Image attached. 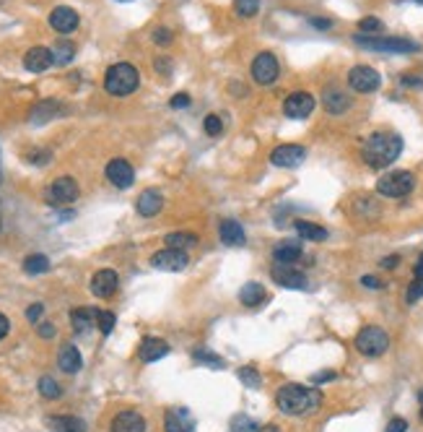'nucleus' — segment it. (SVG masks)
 Masks as SVG:
<instances>
[{"label": "nucleus", "mask_w": 423, "mask_h": 432, "mask_svg": "<svg viewBox=\"0 0 423 432\" xmlns=\"http://www.w3.org/2000/svg\"><path fill=\"white\" fill-rule=\"evenodd\" d=\"M403 154V139L392 130H377L366 139L361 148V159L372 170H384V167L395 165V159Z\"/></svg>", "instance_id": "nucleus-1"}, {"label": "nucleus", "mask_w": 423, "mask_h": 432, "mask_svg": "<svg viewBox=\"0 0 423 432\" xmlns=\"http://www.w3.org/2000/svg\"><path fill=\"white\" fill-rule=\"evenodd\" d=\"M275 404L283 414L291 417H306L317 412L322 404V393L312 386H299V383H288L275 393Z\"/></svg>", "instance_id": "nucleus-2"}, {"label": "nucleus", "mask_w": 423, "mask_h": 432, "mask_svg": "<svg viewBox=\"0 0 423 432\" xmlns=\"http://www.w3.org/2000/svg\"><path fill=\"white\" fill-rule=\"evenodd\" d=\"M141 84V73H138L136 65L130 63H117L112 65L107 73H104V89L110 91L112 96H127L133 94Z\"/></svg>", "instance_id": "nucleus-3"}, {"label": "nucleus", "mask_w": 423, "mask_h": 432, "mask_svg": "<svg viewBox=\"0 0 423 432\" xmlns=\"http://www.w3.org/2000/svg\"><path fill=\"white\" fill-rule=\"evenodd\" d=\"M353 42L358 47H366L372 52H395V55H408V52H418L421 44L408 39V37H366V34H356Z\"/></svg>", "instance_id": "nucleus-4"}, {"label": "nucleus", "mask_w": 423, "mask_h": 432, "mask_svg": "<svg viewBox=\"0 0 423 432\" xmlns=\"http://www.w3.org/2000/svg\"><path fill=\"white\" fill-rule=\"evenodd\" d=\"M415 177L408 170H395V172L382 174L377 180V193L384 198H405L408 193H413Z\"/></svg>", "instance_id": "nucleus-5"}, {"label": "nucleus", "mask_w": 423, "mask_h": 432, "mask_svg": "<svg viewBox=\"0 0 423 432\" xmlns=\"http://www.w3.org/2000/svg\"><path fill=\"white\" fill-rule=\"evenodd\" d=\"M356 349L364 357H382L389 349L387 331L379 329V326H366V329H361L358 336H356Z\"/></svg>", "instance_id": "nucleus-6"}, {"label": "nucleus", "mask_w": 423, "mask_h": 432, "mask_svg": "<svg viewBox=\"0 0 423 432\" xmlns=\"http://www.w3.org/2000/svg\"><path fill=\"white\" fill-rule=\"evenodd\" d=\"M382 84V76L369 65H353L348 70V87L358 91V94H372Z\"/></svg>", "instance_id": "nucleus-7"}, {"label": "nucleus", "mask_w": 423, "mask_h": 432, "mask_svg": "<svg viewBox=\"0 0 423 432\" xmlns=\"http://www.w3.org/2000/svg\"><path fill=\"white\" fill-rule=\"evenodd\" d=\"M78 196H81V188L73 177H58L47 188V203H52V206H68Z\"/></svg>", "instance_id": "nucleus-8"}, {"label": "nucleus", "mask_w": 423, "mask_h": 432, "mask_svg": "<svg viewBox=\"0 0 423 432\" xmlns=\"http://www.w3.org/2000/svg\"><path fill=\"white\" fill-rule=\"evenodd\" d=\"M249 70H252V78L260 87H268V84H273L280 76V65L273 52H260L252 61V68Z\"/></svg>", "instance_id": "nucleus-9"}, {"label": "nucleus", "mask_w": 423, "mask_h": 432, "mask_svg": "<svg viewBox=\"0 0 423 432\" xmlns=\"http://www.w3.org/2000/svg\"><path fill=\"white\" fill-rule=\"evenodd\" d=\"M306 159V148L299 146V144H283V146H275L271 154V162L280 170H294V167L304 165Z\"/></svg>", "instance_id": "nucleus-10"}, {"label": "nucleus", "mask_w": 423, "mask_h": 432, "mask_svg": "<svg viewBox=\"0 0 423 432\" xmlns=\"http://www.w3.org/2000/svg\"><path fill=\"white\" fill-rule=\"evenodd\" d=\"M283 113L291 120H304V117H309L314 113V96L309 91H294L283 102Z\"/></svg>", "instance_id": "nucleus-11"}, {"label": "nucleus", "mask_w": 423, "mask_h": 432, "mask_svg": "<svg viewBox=\"0 0 423 432\" xmlns=\"http://www.w3.org/2000/svg\"><path fill=\"white\" fill-rule=\"evenodd\" d=\"M187 263H190V258H187L185 250H174V248H167V250H159L153 253L151 258V266L159 268V271H185Z\"/></svg>", "instance_id": "nucleus-12"}, {"label": "nucleus", "mask_w": 423, "mask_h": 432, "mask_svg": "<svg viewBox=\"0 0 423 432\" xmlns=\"http://www.w3.org/2000/svg\"><path fill=\"white\" fill-rule=\"evenodd\" d=\"M104 174H107V180L115 188H119V191H125V188H130L136 182V172H133L130 162H125V159H112L110 165H107V170H104Z\"/></svg>", "instance_id": "nucleus-13"}, {"label": "nucleus", "mask_w": 423, "mask_h": 432, "mask_svg": "<svg viewBox=\"0 0 423 432\" xmlns=\"http://www.w3.org/2000/svg\"><path fill=\"white\" fill-rule=\"evenodd\" d=\"M271 277L275 284L286 286V289H304L306 286L304 274L297 271V268H291V266H280V263H275V266L271 268Z\"/></svg>", "instance_id": "nucleus-14"}, {"label": "nucleus", "mask_w": 423, "mask_h": 432, "mask_svg": "<svg viewBox=\"0 0 423 432\" xmlns=\"http://www.w3.org/2000/svg\"><path fill=\"white\" fill-rule=\"evenodd\" d=\"M78 24H81V18L73 8L68 6H58V8L50 13V26L60 34H70V32H76Z\"/></svg>", "instance_id": "nucleus-15"}, {"label": "nucleus", "mask_w": 423, "mask_h": 432, "mask_svg": "<svg viewBox=\"0 0 423 432\" xmlns=\"http://www.w3.org/2000/svg\"><path fill=\"white\" fill-rule=\"evenodd\" d=\"M117 284H119V277L117 271H112V268H102V271H96L91 279V292L96 297H112V294L117 292Z\"/></svg>", "instance_id": "nucleus-16"}, {"label": "nucleus", "mask_w": 423, "mask_h": 432, "mask_svg": "<svg viewBox=\"0 0 423 432\" xmlns=\"http://www.w3.org/2000/svg\"><path fill=\"white\" fill-rule=\"evenodd\" d=\"M60 115H65V107L58 102V99H44V102L34 104L32 113H29V122L32 125H42V122H50Z\"/></svg>", "instance_id": "nucleus-17"}, {"label": "nucleus", "mask_w": 423, "mask_h": 432, "mask_svg": "<svg viewBox=\"0 0 423 432\" xmlns=\"http://www.w3.org/2000/svg\"><path fill=\"white\" fill-rule=\"evenodd\" d=\"M169 355V344L164 341V338H143L141 341V346H138V360L145 364H151V362H159L161 357H167Z\"/></svg>", "instance_id": "nucleus-18"}, {"label": "nucleus", "mask_w": 423, "mask_h": 432, "mask_svg": "<svg viewBox=\"0 0 423 432\" xmlns=\"http://www.w3.org/2000/svg\"><path fill=\"white\" fill-rule=\"evenodd\" d=\"M301 258H304V253H301V242H297V240H283L273 248V260L280 263V266H294V263Z\"/></svg>", "instance_id": "nucleus-19"}, {"label": "nucleus", "mask_w": 423, "mask_h": 432, "mask_svg": "<svg viewBox=\"0 0 423 432\" xmlns=\"http://www.w3.org/2000/svg\"><path fill=\"white\" fill-rule=\"evenodd\" d=\"M110 427H112V432H145V419H143V414L127 409V412H119V414L112 419Z\"/></svg>", "instance_id": "nucleus-20"}, {"label": "nucleus", "mask_w": 423, "mask_h": 432, "mask_svg": "<svg viewBox=\"0 0 423 432\" xmlns=\"http://www.w3.org/2000/svg\"><path fill=\"white\" fill-rule=\"evenodd\" d=\"M164 430L167 432H193L195 422L187 409H169L164 414Z\"/></svg>", "instance_id": "nucleus-21"}, {"label": "nucleus", "mask_w": 423, "mask_h": 432, "mask_svg": "<svg viewBox=\"0 0 423 432\" xmlns=\"http://www.w3.org/2000/svg\"><path fill=\"white\" fill-rule=\"evenodd\" d=\"M52 65V50L50 47H32L24 55V68L29 73H42Z\"/></svg>", "instance_id": "nucleus-22"}, {"label": "nucleus", "mask_w": 423, "mask_h": 432, "mask_svg": "<svg viewBox=\"0 0 423 432\" xmlns=\"http://www.w3.org/2000/svg\"><path fill=\"white\" fill-rule=\"evenodd\" d=\"M219 237L223 245H229V248H237V245H245L247 237H245V227L239 224L237 219H223L219 224Z\"/></svg>", "instance_id": "nucleus-23"}, {"label": "nucleus", "mask_w": 423, "mask_h": 432, "mask_svg": "<svg viewBox=\"0 0 423 432\" xmlns=\"http://www.w3.org/2000/svg\"><path fill=\"white\" fill-rule=\"evenodd\" d=\"M161 206H164V196H161L159 191H153V188H148V191H143L141 196H138V214L145 216V219H151V216H156L161 211Z\"/></svg>", "instance_id": "nucleus-24"}, {"label": "nucleus", "mask_w": 423, "mask_h": 432, "mask_svg": "<svg viewBox=\"0 0 423 432\" xmlns=\"http://www.w3.org/2000/svg\"><path fill=\"white\" fill-rule=\"evenodd\" d=\"M58 367L63 372H68V375H76L84 367V357H81V352L73 344H65L58 355Z\"/></svg>", "instance_id": "nucleus-25"}, {"label": "nucleus", "mask_w": 423, "mask_h": 432, "mask_svg": "<svg viewBox=\"0 0 423 432\" xmlns=\"http://www.w3.org/2000/svg\"><path fill=\"white\" fill-rule=\"evenodd\" d=\"M47 427H50V432H86L84 419H81V417H70V414L47 417Z\"/></svg>", "instance_id": "nucleus-26"}, {"label": "nucleus", "mask_w": 423, "mask_h": 432, "mask_svg": "<svg viewBox=\"0 0 423 432\" xmlns=\"http://www.w3.org/2000/svg\"><path fill=\"white\" fill-rule=\"evenodd\" d=\"M322 104H325V110L330 115H343L351 107V96L346 91H340V89H327L322 94Z\"/></svg>", "instance_id": "nucleus-27"}, {"label": "nucleus", "mask_w": 423, "mask_h": 432, "mask_svg": "<svg viewBox=\"0 0 423 432\" xmlns=\"http://www.w3.org/2000/svg\"><path fill=\"white\" fill-rule=\"evenodd\" d=\"M268 300V292H265L263 284H257V281H247L242 289H239V303L247 305V307H257V305H263Z\"/></svg>", "instance_id": "nucleus-28"}, {"label": "nucleus", "mask_w": 423, "mask_h": 432, "mask_svg": "<svg viewBox=\"0 0 423 432\" xmlns=\"http://www.w3.org/2000/svg\"><path fill=\"white\" fill-rule=\"evenodd\" d=\"M96 315H99V310H93V307H76V310H70V326L76 333H86L96 323Z\"/></svg>", "instance_id": "nucleus-29"}, {"label": "nucleus", "mask_w": 423, "mask_h": 432, "mask_svg": "<svg viewBox=\"0 0 423 432\" xmlns=\"http://www.w3.org/2000/svg\"><path fill=\"white\" fill-rule=\"evenodd\" d=\"M294 229H297V234L301 237V240H309V242L327 240V229L320 227V224H314V222H304V219H299V222H294Z\"/></svg>", "instance_id": "nucleus-30"}, {"label": "nucleus", "mask_w": 423, "mask_h": 432, "mask_svg": "<svg viewBox=\"0 0 423 432\" xmlns=\"http://www.w3.org/2000/svg\"><path fill=\"white\" fill-rule=\"evenodd\" d=\"M73 58H76V44L58 42L52 47V63H55V65H68Z\"/></svg>", "instance_id": "nucleus-31"}, {"label": "nucleus", "mask_w": 423, "mask_h": 432, "mask_svg": "<svg viewBox=\"0 0 423 432\" xmlns=\"http://www.w3.org/2000/svg\"><path fill=\"white\" fill-rule=\"evenodd\" d=\"M167 240V248H174V250H187V248H193L197 237L193 232H171L164 237Z\"/></svg>", "instance_id": "nucleus-32"}, {"label": "nucleus", "mask_w": 423, "mask_h": 432, "mask_svg": "<svg viewBox=\"0 0 423 432\" xmlns=\"http://www.w3.org/2000/svg\"><path fill=\"white\" fill-rule=\"evenodd\" d=\"M24 271L26 274H32V277L47 274V271H50V258L42 255V253H34V255H29V258L24 260Z\"/></svg>", "instance_id": "nucleus-33"}, {"label": "nucleus", "mask_w": 423, "mask_h": 432, "mask_svg": "<svg viewBox=\"0 0 423 432\" xmlns=\"http://www.w3.org/2000/svg\"><path fill=\"white\" fill-rule=\"evenodd\" d=\"M193 357L200 364H208V367H213V370H223V364H226L219 355H211V352H205V349H197Z\"/></svg>", "instance_id": "nucleus-34"}, {"label": "nucleus", "mask_w": 423, "mask_h": 432, "mask_svg": "<svg viewBox=\"0 0 423 432\" xmlns=\"http://www.w3.org/2000/svg\"><path fill=\"white\" fill-rule=\"evenodd\" d=\"M39 393H42L44 398H60L63 388H60V386H58V381H55V378H50V375H44L42 381H39Z\"/></svg>", "instance_id": "nucleus-35"}, {"label": "nucleus", "mask_w": 423, "mask_h": 432, "mask_svg": "<svg viewBox=\"0 0 423 432\" xmlns=\"http://www.w3.org/2000/svg\"><path fill=\"white\" fill-rule=\"evenodd\" d=\"M234 8L242 18H252L260 11V0H234Z\"/></svg>", "instance_id": "nucleus-36"}, {"label": "nucleus", "mask_w": 423, "mask_h": 432, "mask_svg": "<svg viewBox=\"0 0 423 432\" xmlns=\"http://www.w3.org/2000/svg\"><path fill=\"white\" fill-rule=\"evenodd\" d=\"M237 375H239V381L245 383L247 388H257V386L263 383V378H260V372L254 370V367H242V370H239Z\"/></svg>", "instance_id": "nucleus-37"}, {"label": "nucleus", "mask_w": 423, "mask_h": 432, "mask_svg": "<svg viewBox=\"0 0 423 432\" xmlns=\"http://www.w3.org/2000/svg\"><path fill=\"white\" fill-rule=\"evenodd\" d=\"M115 312L110 310H99V315H96V326H99V331H102L104 336H110L112 329H115Z\"/></svg>", "instance_id": "nucleus-38"}, {"label": "nucleus", "mask_w": 423, "mask_h": 432, "mask_svg": "<svg viewBox=\"0 0 423 432\" xmlns=\"http://www.w3.org/2000/svg\"><path fill=\"white\" fill-rule=\"evenodd\" d=\"M231 427H234V432H260L257 422L249 419V417H234V419H231Z\"/></svg>", "instance_id": "nucleus-39"}, {"label": "nucleus", "mask_w": 423, "mask_h": 432, "mask_svg": "<svg viewBox=\"0 0 423 432\" xmlns=\"http://www.w3.org/2000/svg\"><path fill=\"white\" fill-rule=\"evenodd\" d=\"M358 29H361V34H377V32H382L384 29V24H382L379 18L374 16H366L358 21Z\"/></svg>", "instance_id": "nucleus-40"}, {"label": "nucleus", "mask_w": 423, "mask_h": 432, "mask_svg": "<svg viewBox=\"0 0 423 432\" xmlns=\"http://www.w3.org/2000/svg\"><path fill=\"white\" fill-rule=\"evenodd\" d=\"M421 297H423V279H413L410 286H408V292H405V303L413 305V303H418Z\"/></svg>", "instance_id": "nucleus-41"}, {"label": "nucleus", "mask_w": 423, "mask_h": 432, "mask_svg": "<svg viewBox=\"0 0 423 432\" xmlns=\"http://www.w3.org/2000/svg\"><path fill=\"white\" fill-rule=\"evenodd\" d=\"M203 128L208 136H221V130H223V122H221L219 115H208L203 122Z\"/></svg>", "instance_id": "nucleus-42"}, {"label": "nucleus", "mask_w": 423, "mask_h": 432, "mask_svg": "<svg viewBox=\"0 0 423 432\" xmlns=\"http://www.w3.org/2000/svg\"><path fill=\"white\" fill-rule=\"evenodd\" d=\"M26 159H29V162H32V165H47V162H50L52 159V154L50 151H47V148H34V151H29V154H26Z\"/></svg>", "instance_id": "nucleus-43"}, {"label": "nucleus", "mask_w": 423, "mask_h": 432, "mask_svg": "<svg viewBox=\"0 0 423 432\" xmlns=\"http://www.w3.org/2000/svg\"><path fill=\"white\" fill-rule=\"evenodd\" d=\"M153 42H156V44H164V47H167V44L171 42L169 29H167V26H159V29L153 32Z\"/></svg>", "instance_id": "nucleus-44"}, {"label": "nucleus", "mask_w": 423, "mask_h": 432, "mask_svg": "<svg viewBox=\"0 0 423 432\" xmlns=\"http://www.w3.org/2000/svg\"><path fill=\"white\" fill-rule=\"evenodd\" d=\"M42 312H44V307L37 303V305H32V307L26 310V318L32 320V323H39V320H42Z\"/></svg>", "instance_id": "nucleus-45"}, {"label": "nucleus", "mask_w": 423, "mask_h": 432, "mask_svg": "<svg viewBox=\"0 0 423 432\" xmlns=\"http://www.w3.org/2000/svg\"><path fill=\"white\" fill-rule=\"evenodd\" d=\"M169 104L174 107V110H185V107H190V96H187V94H174Z\"/></svg>", "instance_id": "nucleus-46"}, {"label": "nucleus", "mask_w": 423, "mask_h": 432, "mask_svg": "<svg viewBox=\"0 0 423 432\" xmlns=\"http://www.w3.org/2000/svg\"><path fill=\"white\" fill-rule=\"evenodd\" d=\"M405 430H408V422L403 417H395V419L387 424V432H405Z\"/></svg>", "instance_id": "nucleus-47"}, {"label": "nucleus", "mask_w": 423, "mask_h": 432, "mask_svg": "<svg viewBox=\"0 0 423 432\" xmlns=\"http://www.w3.org/2000/svg\"><path fill=\"white\" fill-rule=\"evenodd\" d=\"M338 375L332 370H325V372H317V375H312V383L314 386H320V383H325V381H335Z\"/></svg>", "instance_id": "nucleus-48"}, {"label": "nucleus", "mask_w": 423, "mask_h": 432, "mask_svg": "<svg viewBox=\"0 0 423 432\" xmlns=\"http://www.w3.org/2000/svg\"><path fill=\"white\" fill-rule=\"evenodd\" d=\"M153 65H156V70H161L164 76H169V70H171V61H167V58H156V63H153Z\"/></svg>", "instance_id": "nucleus-49"}, {"label": "nucleus", "mask_w": 423, "mask_h": 432, "mask_svg": "<svg viewBox=\"0 0 423 432\" xmlns=\"http://www.w3.org/2000/svg\"><path fill=\"white\" fill-rule=\"evenodd\" d=\"M55 333H58V331H55L52 323H39V336H42V338H52Z\"/></svg>", "instance_id": "nucleus-50"}, {"label": "nucleus", "mask_w": 423, "mask_h": 432, "mask_svg": "<svg viewBox=\"0 0 423 432\" xmlns=\"http://www.w3.org/2000/svg\"><path fill=\"white\" fill-rule=\"evenodd\" d=\"M309 24L317 26L320 32H327V29L332 26V21H330V18H309Z\"/></svg>", "instance_id": "nucleus-51"}, {"label": "nucleus", "mask_w": 423, "mask_h": 432, "mask_svg": "<svg viewBox=\"0 0 423 432\" xmlns=\"http://www.w3.org/2000/svg\"><path fill=\"white\" fill-rule=\"evenodd\" d=\"M361 284L369 286V289H382V286H384L377 277H364V279H361Z\"/></svg>", "instance_id": "nucleus-52"}, {"label": "nucleus", "mask_w": 423, "mask_h": 432, "mask_svg": "<svg viewBox=\"0 0 423 432\" xmlns=\"http://www.w3.org/2000/svg\"><path fill=\"white\" fill-rule=\"evenodd\" d=\"M8 331H11V323H8V318L0 312V338H6L8 336Z\"/></svg>", "instance_id": "nucleus-53"}, {"label": "nucleus", "mask_w": 423, "mask_h": 432, "mask_svg": "<svg viewBox=\"0 0 423 432\" xmlns=\"http://www.w3.org/2000/svg\"><path fill=\"white\" fill-rule=\"evenodd\" d=\"M400 266V255H387L382 260V268H398Z\"/></svg>", "instance_id": "nucleus-54"}, {"label": "nucleus", "mask_w": 423, "mask_h": 432, "mask_svg": "<svg viewBox=\"0 0 423 432\" xmlns=\"http://www.w3.org/2000/svg\"><path fill=\"white\" fill-rule=\"evenodd\" d=\"M413 271H415V279H423V253L418 255V260H415V268H413Z\"/></svg>", "instance_id": "nucleus-55"}, {"label": "nucleus", "mask_w": 423, "mask_h": 432, "mask_svg": "<svg viewBox=\"0 0 423 432\" xmlns=\"http://www.w3.org/2000/svg\"><path fill=\"white\" fill-rule=\"evenodd\" d=\"M403 84H405V87H423V78H410V76H405V78H403Z\"/></svg>", "instance_id": "nucleus-56"}, {"label": "nucleus", "mask_w": 423, "mask_h": 432, "mask_svg": "<svg viewBox=\"0 0 423 432\" xmlns=\"http://www.w3.org/2000/svg\"><path fill=\"white\" fill-rule=\"evenodd\" d=\"M418 398H421V409H423V390H421V396H418Z\"/></svg>", "instance_id": "nucleus-57"}, {"label": "nucleus", "mask_w": 423, "mask_h": 432, "mask_svg": "<svg viewBox=\"0 0 423 432\" xmlns=\"http://www.w3.org/2000/svg\"><path fill=\"white\" fill-rule=\"evenodd\" d=\"M0 180H3V170H0Z\"/></svg>", "instance_id": "nucleus-58"}, {"label": "nucleus", "mask_w": 423, "mask_h": 432, "mask_svg": "<svg viewBox=\"0 0 423 432\" xmlns=\"http://www.w3.org/2000/svg\"><path fill=\"white\" fill-rule=\"evenodd\" d=\"M415 3H423V0H415Z\"/></svg>", "instance_id": "nucleus-59"}, {"label": "nucleus", "mask_w": 423, "mask_h": 432, "mask_svg": "<svg viewBox=\"0 0 423 432\" xmlns=\"http://www.w3.org/2000/svg\"><path fill=\"white\" fill-rule=\"evenodd\" d=\"M421 417H423V409H421Z\"/></svg>", "instance_id": "nucleus-60"}]
</instances>
